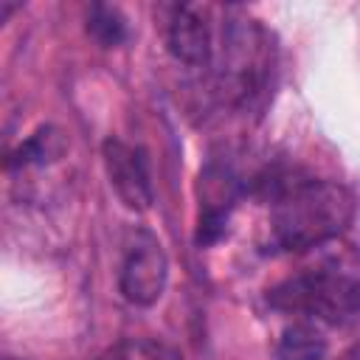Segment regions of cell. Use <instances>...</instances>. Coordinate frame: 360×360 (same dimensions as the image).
<instances>
[{"mask_svg":"<svg viewBox=\"0 0 360 360\" xmlns=\"http://www.w3.org/2000/svg\"><path fill=\"white\" fill-rule=\"evenodd\" d=\"M87 31L93 34V39H98L104 48H115L127 39V17L121 14V8L115 6H93L87 14Z\"/></svg>","mask_w":360,"mask_h":360,"instance_id":"obj_8","label":"cell"},{"mask_svg":"<svg viewBox=\"0 0 360 360\" xmlns=\"http://www.w3.org/2000/svg\"><path fill=\"white\" fill-rule=\"evenodd\" d=\"M166 45L188 68H205L214 59V31L202 6H172L166 20Z\"/></svg>","mask_w":360,"mask_h":360,"instance_id":"obj_6","label":"cell"},{"mask_svg":"<svg viewBox=\"0 0 360 360\" xmlns=\"http://www.w3.org/2000/svg\"><path fill=\"white\" fill-rule=\"evenodd\" d=\"M6 360H14V357H6Z\"/></svg>","mask_w":360,"mask_h":360,"instance_id":"obj_12","label":"cell"},{"mask_svg":"<svg viewBox=\"0 0 360 360\" xmlns=\"http://www.w3.org/2000/svg\"><path fill=\"white\" fill-rule=\"evenodd\" d=\"M112 357L115 360H183L174 349H169L163 343H155V340H129V343H121Z\"/></svg>","mask_w":360,"mask_h":360,"instance_id":"obj_10","label":"cell"},{"mask_svg":"<svg viewBox=\"0 0 360 360\" xmlns=\"http://www.w3.org/2000/svg\"><path fill=\"white\" fill-rule=\"evenodd\" d=\"M62 149H65V143H62V135L56 129H39L34 138H28L20 146V152L14 155L17 160H11V163H20V166L45 163V160H53Z\"/></svg>","mask_w":360,"mask_h":360,"instance_id":"obj_9","label":"cell"},{"mask_svg":"<svg viewBox=\"0 0 360 360\" xmlns=\"http://www.w3.org/2000/svg\"><path fill=\"white\" fill-rule=\"evenodd\" d=\"M354 217V197L329 180H284L270 197L267 242L273 250H309L335 239Z\"/></svg>","mask_w":360,"mask_h":360,"instance_id":"obj_1","label":"cell"},{"mask_svg":"<svg viewBox=\"0 0 360 360\" xmlns=\"http://www.w3.org/2000/svg\"><path fill=\"white\" fill-rule=\"evenodd\" d=\"M343 360H360V343H357V346H352V349L346 352V357H343Z\"/></svg>","mask_w":360,"mask_h":360,"instance_id":"obj_11","label":"cell"},{"mask_svg":"<svg viewBox=\"0 0 360 360\" xmlns=\"http://www.w3.org/2000/svg\"><path fill=\"white\" fill-rule=\"evenodd\" d=\"M270 304L329 323L354 318L360 312V256L349 248L323 250L301 273L270 290Z\"/></svg>","mask_w":360,"mask_h":360,"instance_id":"obj_2","label":"cell"},{"mask_svg":"<svg viewBox=\"0 0 360 360\" xmlns=\"http://www.w3.org/2000/svg\"><path fill=\"white\" fill-rule=\"evenodd\" d=\"M326 352H329V343H326L323 332L309 321L290 323L276 343L278 360H323Z\"/></svg>","mask_w":360,"mask_h":360,"instance_id":"obj_7","label":"cell"},{"mask_svg":"<svg viewBox=\"0 0 360 360\" xmlns=\"http://www.w3.org/2000/svg\"><path fill=\"white\" fill-rule=\"evenodd\" d=\"M166 278H169V262L163 245L158 242L155 233L138 231L121 262V273H118L121 295L135 307H152L163 295Z\"/></svg>","mask_w":360,"mask_h":360,"instance_id":"obj_4","label":"cell"},{"mask_svg":"<svg viewBox=\"0 0 360 360\" xmlns=\"http://www.w3.org/2000/svg\"><path fill=\"white\" fill-rule=\"evenodd\" d=\"M104 169L110 186L129 211H146L152 205L155 191H152L149 163L141 146H132L121 138H110L104 143Z\"/></svg>","mask_w":360,"mask_h":360,"instance_id":"obj_5","label":"cell"},{"mask_svg":"<svg viewBox=\"0 0 360 360\" xmlns=\"http://www.w3.org/2000/svg\"><path fill=\"white\" fill-rule=\"evenodd\" d=\"M273 48L267 31L248 17H233L222 25L217 56V93L228 104H250L267 84Z\"/></svg>","mask_w":360,"mask_h":360,"instance_id":"obj_3","label":"cell"}]
</instances>
